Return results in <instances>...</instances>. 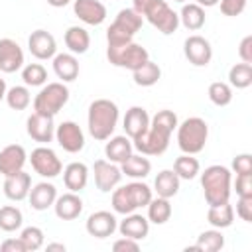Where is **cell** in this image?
I'll return each mask as SVG.
<instances>
[{
    "label": "cell",
    "instance_id": "1",
    "mask_svg": "<svg viewBox=\"0 0 252 252\" xmlns=\"http://www.w3.org/2000/svg\"><path fill=\"white\" fill-rule=\"evenodd\" d=\"M177 124H179L177 114L173 110H167V108L158 110L150 118L148 130L136 140H132L134 150H138V154H144V156H161L169 148V140Z\"/></svg>",
    "mask_w": 252,
    "mask_h": 252
},
{
    "label": "cell",
    "instance_id": "2",
    "mask_svg": "<svg viewBox=\"0 0 252 252\" xmlns=\"http://www.w3.org/2000/svg\"><path fill=\"white\" fill-rule=\"evenodd\" d=\"M118 116H120V110L114 100H110V98L93 100L89 104V112H87L89 134L98 142H106L114 134Z\"/></svg>",
    "mask_w": 252,
    "mask_h": 252
},
{
    "label": "cell",
    "instance_id": "3",
    "mask_svg": "<svg viewBox=\"0 0 252 252\" xmlns=\"http://www.w3.org/2000/svg\"><path fill=\"white\" fill-rule=\"evenodd\" d=\"M201 187L209 207L228 203L232 193V171L224 165H209L201 173Z\"/></svg>",
    "mask_w": 252,
    "mask_h": 252
},
{
    "label": "cell",
    "instance_id": "4",
    "mask_svg": "<svg viewBox=\"0 0 252 252\" xmlns=\"http://www.w3.org/2000/svg\"><path fill=\"white\" fill-rule=\"evenodd\" d=\"M132 8L163 35H171L179 28V14L165 0H132Z\"/></svg>",
    "mask_w": 252,
    "mask_h": 252
},
{
    "label": "cell",
    "instance_id": "5",
    "mask_svg": "<svg viewBox=\"0 0 252 252\" xmlns=\"http://www.w3.org/2000/svg\"><path fill=\"white\" fill-rule=\"evenodd\" d=\"M152 199V189L142 181H132L122 187L112 189V209L118 215H128L146 207Z\"/></svg>",
    "mask_w": 252,
    "mask_h": 252
},
{
    "label": "cell",
    "instance_id": "6",
    "mask_svg": "<svg viewBox=\"0 0 252 252\" xmlns=\"http://www.w3.org/2000/svg\"><path fill=\"white\" fill-rule=\"evenodd\" d=\"M177 146L183 154H199L203 152L209 138V124L199 116H189L181 124H177Z\"/></svg>",
    "mask_w": 252,
    "mask_h": 252
},
{
    "label": "cell",
    "instance_id": "7",
    "mask_svg": "<svg viewBox=\"0 0 252 252\" xmlns=\"http://www.w3.org/2000/svg\"><path fill=\"white\" fill-rule=\"evenodd\" d=\"M144 18L134 8H122L110 28L106 30V41L108 45H124L134 39V35L142 30Z\"/></svg>",
    "mask_w": 252,
    "mask_h": 252
},
{
    "label": "cell",
    "instance_id": "8",
    "mask_svg": "<svg viewBox=\"0 0 252 252\" xmlns=\"http://www.w3.org/2000/svg\"><path fill=\"white\" fill-rule=\"evenodd\" d=\"M106 59L114 67L136 71L138 67H142L150 59V53L140 43L130 41V43H124V45H108L106 47Z\"/></svg>",
    "mask_w": 252,
    "mask_h": 252
},
{
    "label": "cell",
    "instance_id": "9",
    "mask_svg": "<svg viewBox=\"0 0 252 252\" xmlns=\"http://www.w3.org/2000/svg\"><path fill=\"white\" fill-rule=\"evenodd\" d=\"M69 100V89L63 83H47L33 98V112L55 116Z\"/></svg>",
    "mask_w": 252,
    "mask_h": 252
},
{
    "label": "cell",
    "instance_id": "10",
    "mask_svg": "<svg viewBox=\"0 0 252 252\" xmlns=\"http://www.w3.org/2000/svg\"><path fill=\"white\" fill-rule=\"evenodd\" d=\"M30 163L33 167V171L45 179H53L63 171V163L57 158V154L49 148V146H39L32 152L30 156Z\"/></svg>",
    "mask_w": 252,
    "mask_h": 252
},
{
    "label": "cell",
    "instance_id": "11",
    "mask_svg": "<svg viewBox=\"0 0 252 252\" xmlns=\"http://www.w3.org/2000/svg\"><path fill=\"white\" fill-rule=\"evenodd\" d=\"M55 140L69 154H79L85 148V134L81 126L73 120H65L59 126H55Z\"/></svg>",
    "mask_w": 252,
    "mask_h": 252
},
{
    "label": "cell",
    "instance_id": "12",
    "mask_svg": "<svg viewBox=\"0 0 252 252\" xmlns=\"http://www.w3.org/2000/svg\"><path fill=\"white\" fill-rule=\"evenodd\" d=\"M183 53L187 57V61L195 67H207L213 59V47L209 43V39H205L203 35L195 33L189 35L183 43Z\"/></svg>",
    "mask_w": 252,
    "mask_h": 252
},
{
    "label": "cell",
    "instance_id": "13",
    "mask_svg": "<svg viewBox=\"0 0 252 252\" xmlns=\"http://www.w3.org/2000/svg\"><path fill=\"white\" fill-rule=\"evenodd\" d=\"M93 173H94V185L102 193H110L114 187H118L122 179V171L118 163H112L108 159H96L93 165Z\"/></svg>",
    "mask_w": 252,
    "mask_h": 252
},
{
    "label": "cell",
    "instance_id": "14",
    "mask_svg": "<svg viewBox=\"0 0 252 252\" xmlns=\"http://www.w3.org/2000/svg\"><path fill=\"white\" fill-rule=\"evenodd\" d=\"M28 49H30V53L35 59L47 61V59H53L55 57V53H57V41H55V37L47 30H35L28 37Z\"/></svg>",
    "mask_w": 252,
    "mask_h": 252
},
{
    "label": "cell",
    "instance_id": "15",
    "mask_svg": "<svg viewBox=\"0 0 252 252\" xmlns=\"http://www.w3.org/2000/svg\"><path fill=\"white\" fill-rule=\"evenodd\" d=\"M26 130H28V136H30L33 142L49 144V142L55 138V124H53V116L33 112V114L28 118V122H26Z\"/></svg>",
    "mask_w": 252,
    "mask_h": 252
},
{
    "label": "cell",
    "instance_id": "16",
    "mask_svg": "<svg viewBox=\"0 0 252 252\" xmlns=\"http://www.w3.org/2000/svg\"><path fill=\"white\" fill-rule=\"evenodd\" d=\"M26 161H28V154H26L24 146L10 144V146L2 148L0 150V175L8 177V175L22 171Z\"/></svg>",
    "mask_w": 252,
    "mask_h": 252
},
{
    "label": "cell",
    "instance_id": "17",
    "mask_svg": "<svg viewBox=\"0 0 252 252\" xmlns=\"http://www.w3.org/2000/svg\"><path fill=\"white\" fill-rule=\"evenodd\" d=\"M73 12L87 26H100L106 20V6L100 0H75Z\"/></svg>",
    "mask_w": 252,
    "mask_h": 252
},
{
    "label": "cell",
    "instance_id": "18",
    "mask_svg": "<svg viewBox=\"0 0 252 252\" xmlns=\"http://www.w3.org/2000/svg\"><path fill=\"white\" fill-rule=\"evenodd\" d=\"M118 222H116V217L110 213V211H96L93 215H89L87 222H85V228L91 236L94 238H108L114 234Z\"/></svg>",
    "mask_w": 252,
    "mask_h": 252
},
{
    "label": "cell",
    "instance_id": "19",
    "mask_svg": "<svg viewBox=\"0 0 252 252\" xmlns=\"http://www.w3.org/2000/svg\"><path fill=\"white\" fill-rule=\"evenodd\" d=\"M24 67V51L18 41L4 37L0 39V73H16Z\"/></svg>",
    "mask_w": 252,
    "mask_h": 252
},
{
    "label": "cell",
    "instance_id": "20",
    "mask_svg": "<svg viewBox=\"0 0 252 252\" xmlns=\"http://www.w3.org/2000/svg\"><path fill=\"white\" fill-rule=\"evenodd\" d=\"M122 126H124V132L130 140H136L138 136H142L148 126H150V114L144 106H130L124 114V120H122Z\"/></svg>",
    "mask_w": 252,
    "mask_h": 252
},
{
    "label": "cell",
    "instance_id": "21",
    "mask_svg": "<svg viewBox=\"0 0 252 252\" xmlns=\"http://www.w3.org/2000/svg\"><path fill=\"white\" fill-rule=\"evenodd\" d=\"M2 189H4L6 199H10V201H24V199H28V193L32 189V175L26 173L24 169L14 173V175H8V177H4Z\"/></svg>",
    "mask_w": 252,
    "mask_h": 252
},
{
    "label": "cell",
    "instance_id": "22",
    "mask_svg": "<svg viewBox=\"0 0 252 252\" xmlns=\"http://www.w3.org/2000/svg\"><path fill=\"white\" fill-rule=\"evenodd\" d=\"M118 230H120V234L122 236H128V238H134V240H144L146 236H148V232H150V220L144 217V215H140V213H128V215H124V219L120 220V224L116 226Z\"/></svg>",
    "mask_w": 252,
    "mask_h": 252
},
{
    "label": "cell",
    "instance_id": "23",
    "mask_svg": "<svg viewBox=\"0 0 252 252\" xmlns=\"http://www.w3.org/2000/svg\"><path fill=\"white\" fill-rule=\"evenodd\" d=\"M53 211H55L57 219H61V220H75L83 213V199L73 191L57 195V199L53 203Z\"/></svg>",
    "mask_w": 252,
    "mask_h": 252
},
{
    "label": "cell",
    "instance_id": "24",
    "mask_svg": "<svg viewBox=\"0 0 252 252\" xmlns=\"http://www.w3.org/2000/svg\"><path fill=\"white\" fill-rule=\"evenodd\" d=\"M55 199H57V189L53 183L47 181L35 183L28 193V201L33 211H47L49 207H53Z\"/></svg>",
    "mask_w": 252,
    "mask_h": 252
},
{
    "label": "cell",
    "instance_id": "25",
    "mask_svg": "<svg viewBox=\"0 0 252 252\" xmlns=\"http://www.w3.org/2000/svg\"><path fill=\"white\" fill-rule=\"evenodd\" d=\"M63 183L69 191L81 193L89 183V167L83 161H73L63 169Z\"/></svg>",
    "mask_w": 252,
    "mask_h": 252
},
{
    "label": "cell",
    "instance_id": "26",
    "mask_svg": "<svg viewBox=\"0 0 252 252\" xmlns=\"http://www.w3.org/2000/svg\"><path fill=\"white\" fill-rule=\"evenodd\" d=\"M53 73L61 83H71L79 77V61L73 53H55L53 57Z\"/></svg>",
    "mask_w": 252,
    "mask_h": 252
},
{
    "label": "cell",
    "instance_id": "27",
    "mask_svg": "<svg viewBox=\"0 0 252 252\" xmlns=\"http://www.w3.org/2000/svg\"><path fill=\"white\" fill-rule=\"evenodd\" d=\"M134 146L128 136H110L108 142L104 144V156L112 163H122L130 154Z\"/></svg>",
    "mask_w": 252,
    "mask_h": 252
},
{
    "label": "cell",
    "instance_id": "28",
    "mask_svg": "<svg viewBox=\"0 0 252 252\" xmlns=\"http://www.w3.org/2000/svg\"><path fill=\"white\" fill-rule=\"evenodd\" d=\"M120 171L126 177L132 179H144L150 175L152 171V163L144 154H130L122 163H120Z\"/></svg>",
    "mask_w": 252,
    "mask_h": 252
},
{
    "label": "cell",
    "instance_id": "29",
    "mask_svg": "<svg viewBox=\"0 0 252 252\" xmlns=\"http://www.w3.org/2000/svg\"><path fill=\"white\" fill-rule=\"evenodd\" d=\"M179 185H181V179L173 169H163L154 179V191L158 193V197H165V199L175 197L179 193Z\"/></svg>",
    "mask_w": 252,
    "mask_h": 252
},
{
    "label": "cell",
    "instance_id": "30",
    "mask_svg": "<svg viewBox=\"0 0 252 252\" xmlns=\"http://www.w3.org/2000/svg\"><path fill=\"white\" fill-rule=\"evenodd\" d=\"M63 39H65L67 49H69L73 55H83V53H87V49L91 47V35H89V32H87L85 28H81V26H71V28H67Z\"/></svg>",
    "mask_w": 252,
    "mask_h": 252
},
{
    "label": "cell",
    "instance_id": "31",
    "mask_svg": "<svg viewBox=\"0 0 252 252\" xmlns=\"http://www.w3.org/2000/svg\"><path fill=\"white\" fill-rule=\"evenodd\" d=\"M205 8L199 6L197 2H189L183 4L181 12H179V24H183V28H187L189 32H197L205 26Z\"/></svg>",
    "mask_w": 252,
    "mask_h": 252
},
{
    "label": "cell",
    "instance_id": "32",
    "mask_svg": "<svg viewBox=\"0 0 252 252\" xmlns=\"http://www.w3.org/2000/svg\"><path fill=\"white\" fill-rule=\"evenodd\" d=\"M224 246V236L220 232V228H211V230H205L197 236V242L189 248H185L187 252L189 250H199V252H217Z\"/></svg>",
    "mask_w": 252,
    "mask_h": 252
},
{
    "label": "cell",
    "instance_id": "33",
    "mask_svg": "<svg viewBox=\"0 0 252 252\" xmlns=\"http://www.w3.org/2000/svg\"><path fill=\"white\" fill-rule=\"evenodd\" d=\"M234 220V207L230 203H222V205H215L209 207L207 211V222L213 228H228Z\"/></svg>",
    "mask_w": 252,
    "mask_h": 252
},
{
    "label": "cell",
    "instance_id": "34",
    "mask_svg": "<svg viewBox=\"0 0 252 252\" xmlns=\"http://www.w3.org/2000/svg\"><path fill=\"white\" fill-rule=\"evenodd\" d=\"M146 207H148V220L154 224H165L171 219L173 209H171L169 199L165 197H156V199L152 197Z\"/></svg>",
    "mask_w": 252,
    "mask_h": 252
},
{
    "label": "cell",
    "instance_id": "35",
    "mask_svg": "<svg viewBox=\"0 0 252 252\" xmlns=\"http://www.w3.org/2000/svg\"><path fill=\"white\" fill-rule=\"evenodd\" d=\"M132 77H134V83L138 87H154L159 77H161V69L158 63H154L152 59H148L142 67H138L136 71H132Z\"/></svg>",
    "mask_w": 252,
    "mask_h": 252
},
{
    "label": "cell",
    "instance_id": "36",
    "mask_svg": "<svg viewBox=\"0 0 252 252\" xmlns=\"http://www.w3.org/2000/svg\"><path fill=\"white\" fill-rule=\"evenodd\" d=\"M173 171L177 173L179 179H195L201 173V163L197 158H193L191 154H181L175 161H173Z\"/></svg>",
    "mask_w": 252,
    "mask_h": 252
},
{
    "label": "cell",
    "instance_id": "37",
    "mask_svg": "<svg viewBox=\"0 0 252 252\" xmlns=\"http://www.w3.org/2000/svg\"><path fill=\"white\" fill-rule=\"evenodd\" d=\"M228 85L234 89H248L252 85V65L236 63L228 71Z\"/></svg>",
    "mask_w": 252,
    "mask_h": 252
},
{
    "label": "cell",
    "instance_id": "38",
    "mask_svg": "<svg viewBox=\"0 0 252 252\" xmlns=\"http://www.w3.org/2000/svg\"><path fill=\"white\" fill-rule=\"evenodd\" d=\"M4 98L12 110H26L32 102V94H30V89L26 85H16V87L8 89Z\"/></svg>",
    "mask_w": 252,
    "mask_h": 252
},
{
    "label": "cell",
    "instance_id": "39",
    "mask_svg": "<svg viewBox=\"0 0 252 252\" xmlns=\"http://www.w3.org/2000/svg\"><path fill=\"white\" fill-rule=\"evenodd\" d=\"M22 222H24V215L18 207H14V205L0 207V230L14 232L22 226Z\"/></svg>",
    "mask_w": 252,
    "mask_h": 252
},
{
    "label": "cell",
    "instance_id": "40",
    "mask_svg": "<svg viewBox=\"0 0 252 252\" xmlns=\"http://www.w3.org/2000/svg\"><path fill=\"white\" fill-rule=\"evenodd\" d=\"M22 81L26 87H43L47 83V71L41 63H28L22 69Z\"/></svg>",
    "mask_w": 252,
    "mask_h": 252
},
{
    "label": "cell",
    "instance_id": "41",
    "mask_svg": "<svg viewBox=\"0 0 252 252\" xmlns=\"http://www.w3.org/2000/svg\"><path fill=\"white\" fill-rule=\"evenodd\" d=\"M209 100L215 106H228L232 102V87L222 81H215L209 85Z\"/></svg>",
    "mask_w": 252,
    "mask_h": 252
},
{
    "label": "cell",
    "instance_id": "42",
    "mask_svg": "<svg viewBox=\"0 0 252 252\" xmlns=\"http://www.w3.org/2000/svg\"><path fill=\"white\" fill-rule=\"evenodd\" d=\"M20 238L26 246V252H35L45 244V234L39 226H26L20 232Z\"/></svg>",
    "mask_w": 252,
    "mask_h": 252
},
{
    "label": "cell",
    "instance_id": "43",
    "mask_svg": "<svg viewBox=\"0 0 252 252\" xmlns=\"http://www.w3.org/2000/svg\"><path fill=\"white\" fill-rule=\"evenodd\" d=\"M246 2L248 0H219L222 16H228V18L240 16L244 12V8H246Z\"/></svg>",
    "mask_w": 252,
    "mask_h": 252
},
{
    "label": "cell",
    "instance_id": "44",
    "mask_svg": "<svg viewBox=\"0 0 252 252\" xmlns=\"http://www.w3.org/2000/svg\"><path fill=\"white\" fill-rule=\"evenodd\" d=\"M232 187H234V191H236L238 197H252V173L236 175Z\"/></svg>",
    "mask_w": 252,
    "mask_h": 252
},
{
    "label": "cell",
    "instance_id": "45",
    "mask_svg": "<svg viewBox=\"0 0 252 252\" xmlns=\"http://www.w3.org/2000/svg\"><path fill=\"white\" fill-rule=\"evenodd\" d=\"M232 171H234L236 175L252 173V156H250V154H238V156L232 159Z\"/></svg>",
    "mask_w": 252,
    "mask_h": 252
},
{
    "label": "cell",
    "instance_id": "46",
    "mask_svg": "<svg viewBox=\"0 0 252 252\" xmlns=\"http://www.w3.org/2000/svg\"><path fill=\"white\" fill-rule=\"evenodd\" d=\"M236 215L244 222H252V197H238V201H236Z\"/></svg>",
    "mask_w": 252,
    "mask_h": 252
},
{
    "label": "cell",
    "instance_id": "47",
    "mask_svg": "<svg viewBox=\"0 0 252 252\" xmlns=\"http://www.w3.org/2000/svg\"><path fill=\"white\" fill-rule=\"evenodd\" d=\"M112 250H114V252H138V250H140V244H138V240H134V238L122 236V238H118V240L112 244Z\"/></svg>",
    "mask_w": 252,
    "mask_h": 252
},
{
    "label": "cell",
    "instance_id": "48",
    "mask_svg": "<svg viewBox=\"0 0 252 252\" xmlns=\"http://www.w3.org/2000/svg\"><path fill=\"white\" fill-rule=\"evenodd\" d=\"M238 55L242 59V63H250L252 65V35H244L240 45H238Z\"/></svg>",
    "mask_w": 252,
    "mask_h": 252
},
{
    "label": "cell",
    "instance_id": "49",
    "mask_svg": "<svg viewBox=\"0 0 252 252\" xmlns=\"http://www.w3.org/2000/svg\"><path fill=\"white\" fill-rule=\"evenodd\" d=\"M0 250L2 252H26V246L22 242V238H6L2 244H0Z\"/></svg>",
    "mask_w": 252,
    "mask_h": 252
},
{
    "label": "cell",
    "instance_id": "50",
    "mask_svg": "<svg viewBox=\"0 0 252 252\" xmlns=\"http://www.w3.org/2000/svg\"><path fill=\"white\" fill-rule=\"evenodd\" d=\"M71 0H47V4L49 6H53V8H63V6H67Z\"/></svg>",
    "mask_w": 252,
    "mask_h": 252
},
{
    "label": "cell",
    "instance_id": "51",
    "mask_svg": "<svg viewBox=\"0 0 252 252\" xmlns=\"http://www.w3.org/2000/svg\"><path fill=\"white\" fill-rule=\"evenodd\" d=\"M199 6H203V8H211V6H217L219 4V0H195Z\"/></svg>",
    "mask_w": 252,
    "mask_h": 252
},
{
    "label": "cell",
    "instance_id": "52",
    "mask_svg": "<svg viewBox=\"0 0 252 252\" xmlns=\"http://www.w3.org/2000/svg\"><path fill=\"white\" fill-rule=\"evenodd\" d=\"M47 250H61V252H65L67 246L65 244H59V242H51V244H47Z\"/></svg>",
    "mask_w": 252,
    "mask_h": 252
},
{
    "label": "cell",
    "instance_id": "53",
    "mask_svg": "<svg viewBox=\"0 0 252 252\" xmlns=\"http://www.w3.org/2000/svg\"><path fill=\"white\" fill-rule=\"evenodd\" d=\"M6 91H8V89H6V83H4V79L0 77V100L6 96Z\"/></svg>",
    "mask_w": 252,
    "mask_h": 252
},
{
    "label": "cell",
    "instance_id": "54",
    "mask_svg": "<svg viewBox=\"0 0 252 252\" xmlns=\"http://www.w3.org/2000/svg\"><path fill=\"white\" fill-rule=\"evenodd\" d=\"M173 2H181V4H185V2H187V0H173Z\"/></svg>",
    "mask_w": 252,
    "mask_h": 252
}]
</instances>
